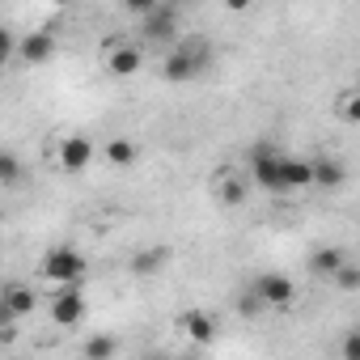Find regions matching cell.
<instances>
[{
    "label": "cell",
    "mask_w": 360,
    "mask_h": 360,
    "mask_svg": "<svg viewBox=\"0 0 360 360\" xmlns=\"http://www.w3.org/2000/svg\"><path fill=\"white\" fill-rule=\"evenodd\" d=\"M204 64H208V47L195 39V43H183L174 56H165V64H161V72H165V81H195L200 72H204Z\"/></svg>",
    "instance_id": "1"
},
{
    "label": "cell",
    "mask_w": 360,
    "mask_h": 360,
    "mask_svg": "<svg viewBox=\"0 0 360 360\" xmlns=\"http://www.w3.org/2000/svg\"><path fill=\"white\" fill-rule=\"evenodd\" d=\"M43 276H47L51 284H72V280L85 276V259H81L72 246H56V250H47V259H43Z\"/></svg>",
    "instance_id": "2"
},
{
    "label": "cell",
    "mask_w": 360,
    "mask_h": 360,
    "mask_svg": "<svg viewBox=\"0 0 360 360\" xmlns=\"http://www.w3.org/2000/svg\"><path fill=\"white\" fill-rule=\"evenodd\" d=\"M250 169H255V183H259L263 191H271V195H284V178H280V153H276V148L259 144V148L250 153Z\"/></svg>",
    "instance_id": "3"
},
{
    "label": "cell",
    "mask_w": 360,
    "mask_h": 360,
    "mask_svg": "<svg viewBox=\"0 0 360 360\" xmlns=\"http://www.w3.org/2000/svg\"><path fill=\"white\" fill-rule=\"evenodd\" d=\"M85 314H89V305L81 297V280L64 284V292H56V301H51V322L56 326H77Z\"/></svg>",
    "instance_id": "4"
},
{
    "label": "cell",
    "mask_w": 360,
    "mask_h": 360,
    "mask_svg": "<svg viewBox=\"0 0 360 360\" xmlns=\"http://www.w3.org/2000/svg\"><path fill=\"white\" fill-rule=\"evenodd\" d=\"M56 157H60V165H64L68 174H81V169H89V161H94V140H89V136H64L60 148H56Z\"/></svg>",
    "instance_id": "5"
},
{
    "label": "cell",
    "mask_w": 360,
    "mask_h": 360,
    "mask_svg": "<svg viewBox=\"0 0 360 360\" xmlns=\"http://www.w3.org/2000/svg\"><path fill=\"white\" fill-rule=\"evenodd\" d=\"M255 297H259L263 305H292L297 288H292V280H288V276L267 271V276H259V280H255Z\"/></svg>",
    "instance_id": "6"
},
{
    "label": "cell",
    "mask_w": 360,
    "mask_h": 360,
    "mask_svg": "<svg viewBox=\"0 0 360 360\" xmlns=\"http://www.w3.org/2000/svg\"><path fill=\"white\" fill-rule=\"evenodd\" d=\"M18 51H22L26 64H47V60L56 56V34H51V30H34V34H26V39L18 43Z\"/></svg>",
    "instance_id": "7"
},
{
    "label": "cell",
    "mask_w": 360,
    "mask_h": 360,
    "mask_svg": "<svg viewBox=\"0 0 360 360\" xmlns=\"http://www.w3.org/2000/svg\"><path fill=\"white\" fill-rule=\"evenodd\" d=\"M280 178H284V195L314 187V169H309V161H301V157H280Z\"/></svg>",
    "instance_id": "8"
},
{
    "label": "cell",
    "mask_w": 360,
    "mask_h": 360,
    "mask_svg": "<svg viewBox=\"0 0 360 360\" xmlns=\"http://www.w3.org/2000/svg\"><path fill=\"white\" fill-rule=\"evenodd\" d=\"M174 9L169 5H157V9H148L144 13V39H153V43H165L169 34H174Z\"/></svg>",
    "instance_id": "9"
},
{
    "label": "cell",
    "mask_w": 360,
    "mask_h": 360,
    "mask_svg": "<svg viewBox=\"0 0 360 360\" xmlns=\"http://www.w3.org/2000/svg\"><path fill=\"white\" fill-rule=\"evenodd\" d=\"M183 330H187L195 343H212V339H217V322H212V314H204V309H187V314H183Z\"/></svg>",
    "instance_id": "10"
},
{
    "label": "cell",
    "mask_w": 360,
    "mask_h": 360,
    "mask_svg": "<svg viewBox=\"0 0 360 360\" xmlns=\"http://www.w3.org/2000/svg\"><path fill=\"white\" fill-rule=\"evenodd\" d=\"M309 169H314V187H322V191H335V187H343V165L339 161H330V157H322V161H309Z\"/></svg>",
    "instance_id": "11"
},
{
    "label": "cell",
    "mask_w": 360,
    "mask_h": 360,
    "mask_svg": "<svg viewBox=\"0 0 360 360\" xmlns=\"http://www.w3.org/2000/svg\"><path fill=\"white\" fill-rule=\"evenodd\" d=\"M0 301H5L18 318H26V314L34 309V292H30L26 284H5V288H0Z\"/></svg>",
    "instance_id": "12"
},
{
    "label": "cell",
    "mask_w": 360,
    "mask_h": 360,
    "mask_svg": "<svg viewBox=\"0 0 360 360\" xmlns=\"http://www.w3.org/2000/svg\"><path fill=\"white\" fill-rule=\"evenodd\" d=\"M165 259H169L165 246H148V250H140V255L131 259V271H136V276H153V271L165 267Z\"/></svg>",
    "instance_id": "13"
},
{
    "label": "cell",
    "mask_w": 360,
    "mask_h": 360,
    "mask_svg": "<svg viewBox=\"0 0 360 360\" xmlns=\"http://www.w3.org/2000/svg\"><path fill=\"white\" fill-rule=\"evenodd\" d=\"M22 178H26L22 157H18V153H9V148H0V187H18Z\"/></svg>",
    "instance_id": "14"
},
{
    "label": "cell",
    "mask_w": 360,
    "mask_h": 360,
    "mask_svg": "<svg viewBox=\"0 0 360 360\" xmlns=\"http://www.w3.org/2000/svg\"><path fill=\"white\" fill-rule=\"evenodd\" d=\"M217 200H221V204H229V208H238V204L246 200V183H242V178H233V174L217 178Z\"/></svg>",
    "instance_id": "15"
},
{
    "label": "cell",
    "mask_w": 360,
    "mask_h": 360,
    "mask_svg": "<svg viewBox=\"0 0 360 360\" xmlns=\"http://www.w3.org/2000/svg\"><path fill=\"white\" fill-rule=\"evenodd\" d=\"M106 68H110L115 77H131V72L140 68V51H136V47H119V51H110Z\"/></svg>",
    "instance_id": "16"
},
{
    "label": "cell",
    "mask_w": 360,
    "mask_h": 360,
    "mask_svg": "<svg viewBox=\"0 0 360 360\" xmlns=\"http://www.w3.org/2000/svg\"><path fill=\"white\" fill-rule=\"evenodd\" d=\"M330 276H335V284H339L343 292H356V288H360V267H356L352 259H343V263H339Z\"/></svg>",
    "instance_id": "17"
},
{
    "label": "cell",
    "mask_w": 360,
    "mask_h": 360,
    "mask_svg": "<svg viewBox=\"0 0 360 360\" xmlns=\"http://www.w3.org/2000/svg\"><path fill=\"white\" fill-rule=\"evenodd\" d=\"M106 161L110 165H131L136 161V144L131 140H110L106 144Z\"/></svg>",
    "instance_id": "18"
},
{
    "label": "cell",
    "mask_w": 360,
    "mask_h": 360,
    "mask_svg": "<svg viewBox=\"0 0 360 360\" xmlns=\"http://www.w3.org/2000/svg\"><path fill=\"white\" fill-rule=\"evenodd\" d=\"M343 259H347V255H343L339 246H326V250H318V255H314V271H322V276H330V271H335V267H339Z\"/></svg>",
    "instance_id": "19"
},
{
    "label": "cell",
    "mask_w": 360,
    "mask_h": 360,
    "mask_svg": "<svg viewBox=\"0 0 360 360\" xmlns=\"http://www.w3.org/2000/svg\"><path fill=\"white\" fill-rule=\"evenodd\" d=\"M115 347H119V343H115L110 335H94V339L85 343V356H89V360H110Z\"/></svg>",
    "instance_id": "20"
},
{
    "label": "cell",
    "mask_w": 360,
    "mask_h": 360,
    "mask_svg": "<svg viewBox=\"0 0 360 360\" xmlns=\"http://www.w3.org/2000/svg\"><path fill=\"white\" fill-rule=\"evenodd\" d=\"M339 115H343L347 123L360 119V98H356V89H343V98H339Z\"/></svg>",
    "instance_id": "21"
},
{
    "label": "cell",
    "mask_w": 360,
    "mask_h": 360,
    "mask_svg": "<svg viewBox=\"0 0 360 360\" xmlns=\"http://www.w3.org/2000/svg\"><path fill=\"white\" fill-rule=\"evenodd\" d=\"M9 56H18V39L0 26V64H9Z\"/></svg>",
    "instance_id": "22"
},
{
    "label": "cell",
    "mask_w": 360,
    "mask_h": 360,
    "mask_svg": "<svg viewBox=\"0 0 360 360\" xmlns=\"http://www.w3.org/2000/svg\"><path fill=\"white\" fill-rule=\"evenodd\" d=\"M157 5H161V0H123V9H127V13H136V18H144V13H148V9H157Z\"/></svg>",
    "instance_id": "23"
},
{
    "label": "cell",
    "mask_w": 360,
    "mask_h": 360,
    "mask_svg": "<svg viewBox=\"0 0 360 360\" xmlns=\"http://www.w3.org/2000/svg\"><path fill=\"white\" fill-rule=\"evenodd\" d=\"M343 356H347V360H360V335H356V330L343 339Z\"/></svg>",
    "instance_id": "24"
},
{
    "label": "cell",
    "mask_w": 360,
    "mask_h": 360,
    "mask_svg": "<svg viewBox=\"0 0 360 360\" xmlns=\"http://www.w3.org/2000/svg\"><path fill=\"white\" fill-rule=\"evenodd\" d=\"M13 322H18V314H13V309H9L5 301H0V330H9Z\"/></svg>",
    "instance_id": "25"
},
{
    "label": "cell",
    "mask_w": 360,
    "mask_h": 360,
    "mask_svg": "<svg viewBox=\"0 0 360 360\" xmlns=\"http://www.w3.org/2000/svg\"><path fill=\"white\" fill-rule=\"evenodd\" d=\"M250 5H255V0H225V9H229V13H246Z\"/></svg>",
    "instance_id": "26"
},
{
    "label": "cell",
    "mask_w": 360,
    "mask_h": 360,
    "mask_svg": "<svg viewBox=\"0 0 360 360\" xmlns=\"http://www.w3.org/2000/svg\"><path fill=\"white\" fill-rule=\"evenodd\" d=\"M51 5H72V0H51Z\"/></svg>",
    "instance_id": "27"
}]
</instances>
